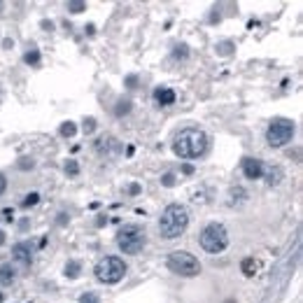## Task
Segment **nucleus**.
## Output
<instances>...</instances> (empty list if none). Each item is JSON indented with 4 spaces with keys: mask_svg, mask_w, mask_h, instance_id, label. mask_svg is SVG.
Returning <instances> with one entry per match:
<instances>
[{
    "mask_svg": "<svg viewBox=\"0 0 303 303\" xmlns=\"http://www.w3.org/2000/svg\"><path fill=\"white\" fill-rule=\"evenodd\" d=\"M182 170H184V173H187V175H191V173H194V166L184 164V166H182Z\"/></svg>",
    "mask_w": 303,
    "mask_h": 303,
    "instance_id": "obj_27",
    "label": "nucleus"
},
{
    "mask_svg": "<svg viewBox=\"0 0 303 303\" xmlns=\"http://www.w3.org/2000/svg\"><path fill=\"white\" fill-rule=\"evenodd\" d=\"M208 145H210V138H208L206 131H200V128H184L173 140V152L180 159H198L208 152Z\"/></svg>",
    "mask_w": 303,
    "mask_h": 303,
    "instance_id": "obj_1",
    "label": "nucleus"
},
{
    "mask_svg": "<svg viewBox=\"0 0 303 303\" xmlns=\"http://www.w3.org/2000/svg\"><path fill=\"white\" fill-rule=\"evenodd\" d=\"M17 278V271L12 268V264H3L0 266V285H12Z\"/></svg>",
    "mask_w": 303,
    "mask_h": 303,
    "instance_id": "obj_12",
    "label": "nucleus"
},
{
    "mask_svg": "<svg viewBox=\"0 0 303 303\" xmlns=\"http://www.w3.org/2000/svg\"><path fill=\"white\" fill-rule=\"evenodd\" d=\"M189 226V210L180 203H173L161 212V219H159V231H161V238L166 240H175L180 238Z\"/></svg>",
    "mask_w": 303,
    "mask_h": 303,
    "instance_id": "obj_2",
    "label": "nucleus"
},
{
    "mask_svg": "<svg viewBox=\"0 0 303 303\" xmlns=\"http://www.w3.org/2000/svg\"><path fill=\"white\" fill-rule=\"evenodd\" d=\"M75 131H77V128H75L73 121H66V124H61V135H63V138H70V135H75Z\"/></svg>",
    "mask_w": 303,
    "mask_h": 303,
    "instance_id": "obj_15",
    "label": "nucleus"
},
{
    "mask_svg": "<svg viewBox=\"0 0 303 303\" xmlns=\"http://www.w3.org/2000/svg\"><path fill=\"white\" fill-rule=\"evenodd\" d=\"M168 271L175 273V275H182V278H196L200 273V261L196 259L194 255H189L184 249H175L168 255Z\"/></svg>",
    "mask_w": 303,
    "mask_h": 303,
    "instance_id": "obj_3",
    "label": "nucleus"
},
{
    "mask_svg": "<svg viewBox=\"0 0 303 303\" xmlns=\"http://www.w3.org/2000/svg\"><path fill=\"white\" fill-rule=\"evenodd\" d=\"M164 184H166V187H173V184H175V175H173V173L164 175Z\"/></svg>",
    "mask_w": 303,
    "mask_h": 303,
    "instance_id": "obj_25",
    "label": "nucleus"
},
{
    "mask_svg": "<svg viewBox=\"0 0 303 303\" xmlns=\"http://www.w3.org/2000/svg\"><path fill=\"white\" fill-rule=\"evenodd\" d=\"M117 105H119V108L115 110L117 117H121V115H126V112H131V103H128V100H119Z\"/></svg>",
    "mask_w": 303,
    "mask_h": 303,
    "instance_id": "obj_19",
    "label": "nucleus"
},
{
    "mask_svg": "<svg viewBox=\"0 0 303 303\" xmlns=\"http://www.w3.org/2000/svg\"><path fill=\"white\" fill-rule=\"evenodd\" d=\"M79 268H82V266H79V261H68V264H66V275H68V278H77Z\"/></svg>",
    "mask_w": 303,
    "mask_h": 303,
    "instance_id": "obj_14",
    "label": "nucleus"
},
{
    "mask_svg": "<svg viewBox=\"0 0 303 303\" xmlns=\"http://www.w3.org/2000/svg\"><path fill=\"white\" fill-rule=\"evenodd\" d=\"M96 152L100 154V157H112V154H117L119 152V142H117L115 138H110V135H103V138L96 140Z\"/></svg>",
    "mask_w": 303,
    "mask_h": 303,
    "instance_id": "obj_9",
    "label": "nucleus"
},
{
    "mask_svg": "<svg viewBox=\"0 0 303 303\" xmlns=\"http://www.w3.org/2000/svg\"><path fill=\"white\" fill-rule=\"evenodd\" d=\"M294 138V121L289 119H273L268 124L266 140L271 147H285Z\"/></svg>",
    "mask_w": 303,
    "mask_h": 303,
    "instance_id": "obj_7",
    "label": "nucleus"
},
{
    "mask_svg": "<svg viewBox=\"0 0 303 303\" xmlns=\"http://www.w3.org/2000/svg\"><path fill=\"white\" fill-rule=\"evenodd\" d=\"M242 173L247 180H259L264 175V164L259 159H242Z\"/></svg>",
    "mask_w": 303,
    "mask_h": 303,
    "instance_id": "obj_8",
    "label": "nucleus"
},
{
    "mask_svg": "<svg viewBox=\"0 0 303 303\" xmlns=\"http://www.w3.org/2000/svg\"><path fill=\"white\" fill-rule=\"evenodd\" d=\"M0 10H3V3H0Z\"/></svg>",
    "mask_w": 303,
    "mask_h": 303,
    "instance_id": "obj_30",
    "label": "nucleus"
},
{
    "mask_svg": "<svg viewBox=\"0 0 303 303\" xmlns=\"http://www.w3.org/2000/svg\"><path fill=\"white\" fill-rule=\"evenodd\" d=\"M93 128H96V119L93 117L84 119V133H93Z\"/></svg>",
    "mask_w": 303,
    "mask_h": 303,
    "instance_id": "obj_22",
    "label": "nucleus"
},
{
    "mask_svg": "<svg viewBox=\"0 0 303 303\" xmlns=\"http://www.w3.org/2000/svg\"><path fill=\"white\" fill-rule=\"evenodd\" d=\"M257 268H259V261L255 259V257H247V259H242V264H240V271L247 275V278H252L257 273Z\"/></svg>",
    "mask_w": 303,
    "mask_h": 303,
    "instance_id": "obj_13",
    "label": "nucleus"
},
{
    "mask_svg": "<svg viewBox=\"0 0 303 303\" xmlns=\"http://www.w3.org/2000/svg\"><path fill=\"white\" fill-rule=\"evenodd\" d=\"M66 173H68V175H77V173H79V166H77V161H68V164H66Z\"/></svg>",
    "mask_w": 303,
    "mask_h": 303,
    "instance_id": "obj_21",
    "label": "nucleus"
},
{
    "mask_svg": "<svg viewBox=\"0 0 303 303\" xmlns=\"http://www.w3.org/2000/svg\"><path fill=\"white\" fill-rule=\"evenodd\" d=\"M12 255L17 261H21L24 266H30L33 264V249H30L28 242H17L12 247Z\"/></svg>",
    "mask_w": 303,
    "mask_h": 303,
    "instance_id": "obj_10",
    "label": "nucleus"
},
{
    "mask_svg": "<svg viewBox=\"0 0 303 303\" xmlns=\"http://www.w3.org/2000/svg\"><path fill=\"white\" fill-rule=\"evenodd\" d=\"M93 273H96V278L100 280V282H105V285H117V282L126 275V264H124V259H119V257H103V259L96 264Z\"/></svg>",
    "mask_w": 303,
    "mask_h": 303,
    "instance_id": "obj_6",
    "label": "nucleus"
},
{
    "mask_svg": "<svg viewBox=\"0 0 303 303\" xmlns=\"http://www.w3.org/2000/svg\"><path fill=\"white\" fill-rule=\"evenodd\" d=\"M154 100H157L161 108L173 105V103H175V91L168 89V86H159V89H154Z\"/></svg>",
    "mask_w": 303,
    "mask_h": 303,
    "instance_id": "obj_11",
    "label": "nucleus"
},
{
    "mask_svg": "<svg viewBox=\"0 0 303 303\" xmlns=\"http://www.w3.org/2000/svg\"><path fill=\"white\" fill-rule=\"evenodd\" d=\"M84 10H86V3H79V0H75V3H68V12L79 14V12H84Z\"/></svg>",
    "mask_w": 303,
    "mask_h": 303,
    "instance_id": "obj_16",
    "label": "nucleus"
},
{
    "mask_svg": "<svg viewBox=\"0 0 303 303\" xmlns=\"http://www.w3.org/2000/svg\"><path fill=\"white\" fill-rule=\"evenodd\" d=\"M5 189H7V180H5V175L0 173V196L5 194Z\"/></svg>",
    "mask_w": 303,
    "mask_h": 303,
    "instance_id": "obj_26",
    "label": "nucleus"
},
{
    "mask_svg": "<svg viewBox=\"0 0 303 303\" xmlns=\"http://www.w3.org/2000/svg\"><path fill=\"white\" fill-rule=\"evenodd\" d=\"M37 200H40V194H28V196L24 198V203H21V206H24V208H30V206H35Z\"/></svg>",
    "mask_w": 303,
    "mask_h": 303,
    "instance_id": "obj_20",
    "label": "nucleus"
},
{
    "mask_svg": "<svg viewBox=\"0 0 303 303\" xmlns=\"http://www.w3.org/2000/svg\"><path fill=\"white\" fill-rule=\"evenodd\" d=\"M231 47H233V44H231V42H222L217 49H219V54H224V56H226V54H229V52H231Z\"/></svg>",
    "mask_w": 303,
    "mask_h": 303,
    "instance_id": "obj_24",
    "label": "nucleus"
},
{
    "mask_svg": "<svg viewBox=\"0 0 303 303\" xmlns=\"http://www.w3.org/2000/svg\"><path fill=\"white\" fill-rule=\"evenodd\" d=\"M0 303H3V291H0Z\"/></svg>",
    "mask_w": 303,
    "mask_h": 303,
    "instance_id": "obj_29",
    "label": "nucleus"
},
{
    "mask_svg": "<svg viewBox=\"0 0 303 303\" xmlns=\"http://www.w3.org/2000/svg\"><path fill=\"white\" fill-rule=\"evenodd\" d=\"M226 245H229V233L217 222H212V224H208L206 229L200 231V247L206 249V252H210V255L224 252Z\"/></svg>",
    "mask_w": 303,
    "mask_h": 303,
    "instance_id": "obj_5",
    "label": "nucleus"
},
{
    "mask_svg": "<svg viewBox=\"0 0 303 303\" xmlns=\"http://www.w3.org/2000/svg\"><path fill=\"white\" fill-rule=\"evenodd\" d=\"M77 303H100V298H98V294H93V291H86V294L79 296Z\"/></svg>",
    "mask_w": 303,
    "mask_h": 303,
    "instance_id": "obj_17",
    "label": "nucleus"
},
{
    "mask_svg": "<svg viewBox=\"0 0 303 303\" xmlns=\"http://www.w3.org/2000/svg\"><path fill=\"white\" fill-rule=\"evenodd\" d=\"M24 61L28 66H37V63H40V52H28V54L24 56Z\"/></svg>",
    "mask_w": 303,
    "mask_h": 303,
    "instance_id": "obj_18",
    "label": "nucleus"
},
{
    "mask_svg": "<svg viewBox=\"0 0 303 303\" xmlns=\"http://www.w3.org/2000/svg\"><path fill=\"white\" fill-rule=\"evenodd\" d=\"M3 242H5V233H3V231H0V245H3Z\"/></svg>",
    "mask_w": 303,
    "mask_h": 303,
    "instance_id": "obj_28",
    "label": "nucleus"
},
{
    "mask_svg": "<svg viewBox=\"0 0 303 303\" xmlns=\"http://www.w3.org/2000/svg\"><path fill=\"white\" fill-rule=\"evenodd\" d=\"M282 175V173H280V168H275V170H271V173H268V182H271V184H278V177Z\"/></svg>",
    "mask_w": 303,
    "mask_h": 303,
    "instance_id": "obj_23",
    "label": "nucleus"
},
{
    "mask_svg": "<svg viewBox=\"0 0 303 303\" xmlns=\"http://www.w3.org/2000/svg\"><path fill=\"white\" fill-rule=\"evenodd\" d=\"M145 242H147L145 231L135 224L124 226V229L117 233V247H119L124 255H138V252H142Z\"/></svg>",
    "mask_w": 303,
    "mask_h": 303,
    "instance_id": "obj_4",
    "label": "nucleus"
}]
</instances>
